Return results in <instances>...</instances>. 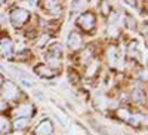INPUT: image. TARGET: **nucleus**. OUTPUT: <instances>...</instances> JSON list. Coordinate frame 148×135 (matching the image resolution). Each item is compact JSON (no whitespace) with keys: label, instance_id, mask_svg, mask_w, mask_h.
I'll return each instance as SVG.
<instances>
[{"label":"nucleus","instance_id":"obj_1","mask_svg":"<svg viewBox=\"0 0 148 135\" xmlns=\"http://www.w3.org/2000/svg\"><path fill=\"white\" fill-rule=\"evenodd\" d=\"M10 19H12V24H14L15 27H19L28 19V12L25 9H16V10L12 12Z\"/></svg>","mask_w":148,"mask_h":135},{"label":"nucleus","instance_id":"obj_2","mask_svg":"<svg viewBox=\"0 0 148 135\" xmlns=\"http://www.w3.org/2000/svg\"><path fill=\"white\" fill-rule=\"evenodd\" d=\"M77 24L83 28V30H92L95 25V17L92 14H83L79 17Z\"/></svg>","mask_w":148,"mask_h":135},{"label":"nucleus","instance_id":"obj_3","mask_svg":"<svg viewBox=\"0 0 148 135\" xmlns=\"http://www.w3.org/2000/svg\"><path fill=\"white\" fill-rule=\"evenodd\" d=\"M3 96L8 100H15L19 96V91L12 82H5L3 85Z\"/></svg>","mask_w":148,"mask_h":135},{"label":"nucleus","instance_id":"obj_4","mask_svg":"<svg viewBox=\"0 0 148 135\" xmlns=\"http://www.w3.org/2000/svg\"><path fill=\"white\" fill-rule=\"evenodd\" d=\"M52 131H53V126L49 120H43L42 123L37 125V128L34 129V134L36 135H52Z\"/></svg>","mask_w":148,"mask_h":135},{"label":"nucleus","instance_id":"obj_5","mask_svg":"<svg viewBox=\"0 0 148 135\" xmlns=\"http://www.w3.org/2000/svg\"><path fill=\"white\" fill-rule=\"evenodd\" d=\"M82 46V37L77 34V33H70L68 34V48L73 49V51H76V49H79Z\"/></svg>","mask_w":148,"mask_h":135},{"label":"nucleus","instance_id":"obj_6","mask_svg":"<svg viewBox=\"0 0 148 135\" xmlns=\"http://www.w3.org/2000/svg\"><path fill=\"white\" fill-rule=\"evenodd\" d=\"M107 58H108V61H110V64H111V65H116V64H117L119 51H117V48H116V46L108 48V51H107Z\"/></svg>","mask_w":148,"mask_h":135},{"label":"nucleus","instance_id":"obj_7","mask_svg":"<svg viewBox=\"0 0 148 135\" xmlns=\"http://www.w3.org/2000/svg\"><path fill=\"white\" fill-rule=\"evenodd\" d=\"M31 112H33V108H31L30 104H22V105H19L15 110V114L16 116H21V117H28L31 114Z\"/></svg>","mask_w":148,"mask_h":135},{"label":"nucleus","instance_id":"obj_8","mask_svg":"<svg viewBox=\"0 0 148 135\" xmlns=\"http://www.w3.org/2000/svg\"><path fill=\"white\" fill-rule=\"evenodd\" d=\"M0 52H2L3 55H10L12 54V42L9 39L0 40Z\"/></svg>","mask_w":148,"mask_h":135},{"label":"nucleus","instance_id":"obj_9","mask_svg":"<svg viewBox=\"0 0 148 135\" xmlns=\"http://www.w3.org/2000/svg\"><path fill=\"white\" fill-rule=\"evenodd\" d=\"M36 71L39 73L42 77H53L52 68L47 67V65H43V64H42V65H37V67H36Z\"/></svg>","mask_w":148,"mask_h":135},{"label":"nucleus","instance_id":"obj_10","mask_svg":"<svg viewBox=\"0 0 148 135\" xmlns=\"http://www.w3.org/2000/svg\"><path fill=\"white\" fill-rule=\"evenodd\" d=\"M93 104H95L96 107H99V108H105L107 104H108V101H107V98H105L104 95L98 94V95H95V98H93Z\"/></svg>","mask_w":148,"mask_h":135},{"label":"nucleus","instance_id":"obj_11","mask_svg":"<svg viewBox=\"0 0 148 135\" xmlns=\"http://www.w3.org/2000/svg\"><path fill=\"white\" fill-rule=\"evenodd\" d=\"M71 8H73V10L80 12V10H83V9L88 8V0H73Z\"/></svg>","mask_w":148,"mask_h":135},{"label":"nucleus","instance_id":"obj_12","mask_svg":"<svg viewBox=\"0 0 148 135\" xmlns=\"http://www.w3.org/2000/svg\"><path fill=\"white\" fill-rule=\"evenodd\" d=\"M28 122H30L28 117H19V119H16V120L14 122V128L18 129V131H22L24 128H27Z\"/></svg>","mask_w":148,"mask_h":135},{"label":"nucleus","instance_id":"obj_13","mask_svg":"<svg viewBox=\"0 0 148 135\" xmlns=\"http://www.w3.org/2000/svg\"><path fill=\"white\" fill-rule=\"evenodd\" d=\"M46 63H47V64H51V65L55 67V68L61 67V61H59V58L55 56V55H52V54H47V55H46Z\"/></svg>","mask_w":148,"mask_h":135},{"label":"nucleus","instance_id":"obj_14","mask_svg":"<svg viewBox=\"0 0 148 135\" xmlns=\"http://www.w3.org/2000/svg\"><path fill=\"white\" fill-rule=\"evenodd\" d=\"M10 131V123L8 122L6 117H2L0 116V134H6Z\"/></svg>","mask_w":148,"mask_h":135},{"label":"nucleus","instance_id":"obj_15","mask_svg":"<svg viewBox=\"0 0 148 135\" xmlns=\"http://www.w3.org/2000/svg\"><path fill=\"white\" fill-rule=\"evenodd\" d=\"M98 65H99V64H98V61H92L90 65L88 67V70H86V76H88V77H92L95 73H96V70H98Z\"/></svg>","mask_w":148,"mask_h":135},{"label":"nucleus","instance_id":"obj_16","mask_svg":"<svg viewBox=\"0 0 148 135\" xmlns=\"http://www.w3.org/2000/svg\"><path fill=\"white\" fill-rule=\"evenodd\" d=\"M126 122L130 123V125H133V126H138L141 123V116H138V114H129Z\"/></svg>","mask_w":148,"mask_h":135},{"label":"nucleus","instance_id":"obj_17","mask_svg":"<svg viewBox=\"0 0 148 135\" xmlns=\"http://www.w3.org/2000/svg\"><path fill=\"white\" fill-rule=\"evenodd\" d=\"M49 54H52L55 56H61V54H62V49H61V45H53L51 49H49Z\"/></svg>","mask_w":148,"mask_h":135},{"label":"nucleus","instance_id":"obj_18","mask_svg":"<svg viewBox=\"0 0 148 135\" xmlns=\"http://www.w3.org/2000/svg\"><path fill=\"white\" fill-rule=\"evenodd\" d=\"M56 6H58V0H45V8L46 9L53 10V9H56Z\"/></svg>","mask_w":148,"mask_h":135},{"label":"nucleus","instance_id":"obj_19","mask_svg":"<svg viewBox=\"0 0 148 135\" xmlns=\"http://www.w3.org/2000/svg\"><path fill=\"white\" fill-rule=\"evenodd\" d=\"M132 98H133V100H142V91L141 89H135Z\"/></svg>","mask_w":148,"mask_h":135},{"label":"nucleus","instance_id":"obj_20","mask_svg":"<svg viewBox=\"0 0 148 135\" xmlns=\"http://www.w3.org/2000/svg\"><path fill=\"white\" fill-rule=\"evenodd\" d=\"M127 25L130 30H135V19L133 18H127Z\"/></svg>","mask_w":148,"mask_h":135},{"label":"nucleus","instance_id":"obj_21","mask_svg":"<svg viewBox=\"0 0 148 135\" xmlns=\"http://www.w3.org/2000/svg\"><path fill=\"white\" fill-rule=\"evenodd\" d=\"M6 108H8V104H6L3 100H0V112H5Z\"/></svg>","mask_w":148,"mask_h":135},{"label":"nucleus","instance_id":"obj_22","mask_svg":"<svg viewBox=\"0 0 148 135\" xmlns=\"http://www.w3.org/2000/svg\"><path fill=\"white\" fill-rule=\"evenodd\" d=\"M34 95H36L37 98H39L40 101H43V100H45V98H43V94H42L40 91H34Z\"/></svg>","mask_w":148,"mask_h":135},{"label":"nucleus","instance_id":"obj_23","mask_svg":"<svg viewBox=\"0 0 148 135\" xmlns=\"http://www.w3.org/2000/svg\"><path fill=\"white\" fill-rule=\"evenodd\" d=\"M46 40H47V36H43V39H42V40H40L39 43H37V45H39V46H42V45H43V43H45Z\"/></svg>","mask_w":148,"mask_h":135},{"label":"nucleus","instance_id":"obj_24","mask_svg":"<svg viewBox=\"0 0 148 135\" xmlns=\"http://www.w3.org/2000/svg\"><path fill=\"white\" fill-rule=\"evenodd\" d=\"M3 83V79H2V76H0V85H2Z\"/></svg>","mask_w":148,"mask_h":135},{"label":"nucleus","instance_id":"obj_25","mask_svg":"<svg viewBox=\"0 0 148 135\" xmlns=\"http://www.w3.org/2000/svg\"><path fill=\"white\" fill-rule=\"evenodd\" d=\"M3 2H5V0H0V5H2V3H3Z\"/></svg>","mask_w":148,"mask_h":135}]
</instances>
